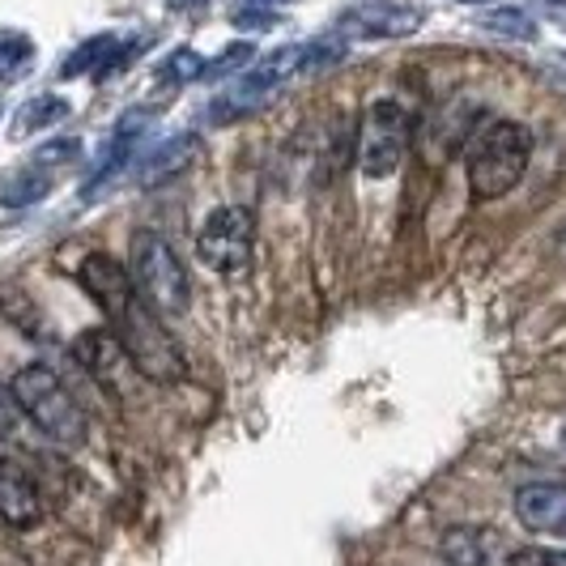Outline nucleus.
Masks as SVG:
<instances>
[{
    "mask_svg": "<svg viewBox=\"0 0 566 566\" xmlns=\"http://www.w3.org/2000/svg\"><path fill=\"white\" fill-rule=\"evenodd\" d=\"M77 358H82V367L112 392V397H128V370L133 367V358L124 354V345H119V337H115L112 328H90V333H82L77 337Z\"/></svg>",
    "mask_w": 566,
    "mask_h": 566,
    "instance_id": "nucleus-10",
    "label": "nucleus"
},
{
    "mask_svg": "<svg viewBox=\"0 0 566 566\" xmlns=\"http://www.w3.org/2000/svg\"><path fill=\"white\" fill-rule=\"evenodd\" d=\"M154 128V112H128L119 124H115V133H112V145H107V154L98 158V167H94V175L85 179V188H82V197H98L107 184H112L119 170L133 163V154H137V145L145 142V133Z\"/></svg>",
    "mask_w": 566,
    "mask_h": 566,
    "instance_id": "nucleus-12",
    "label": "nucleus"
},
{
    "mask_svg": "<svg viewBox=\"0 0 566 566\" xmlns=\"http://www.w3.org/2000/svg\"><path fill=\"white\" fill-rule=\"evenodd\" d=\"M9 388H13V397L22 405V418H30L52 443H60V448H82L90 422H85V409L64 388V379H60L56 370L43 367V363H27V367L13 375Z\"/></svg>",
    "mask_w": 566,
    "mask_h": 566,
    "instance_id": "nucleus-2",
    "label": "nucleus"
},
{
    "mask_svg": "<svg viewBox=\"0 0 566 566\" xmlns=\"http://www.w3.org/2000/svg\"><path fill=\"white\" fill-rule=\"evenodd\" d=\"M142 52V39L137 43H124L119 34H94L90 43H82L73 56L64 60V77H85V73H94V77H107L112 69L119 64H128V60Z\"/></svg>",
    "mask_w": 566,
    "mask_h": 566,
    "instance_id": "nucleus-13",
    "label": "nucleus"
},
{
    "mask_svg": "<svg viewBox=\"0 0 566 566\" xmlns=\"http://www.w3.org/2000/svg\"><path fill=\"white\" fill-rule=\"evenodd\" d=\"M52 192V175L43 167H22L4 188H0V205H13V209H22V205H34V200H43Z\"/></svg>",
    "mask_w": 566,
    "mask_h": 566,
    "instance_id": "nucleus-17",
    "label": "nucleus"
},
{
    "mask_svg": "<svg viewBox=\"0 0 566 566\" xmlns=\"http://www.w3.org/2000/svg\"><path fill=\"white\" fill-rule=\"evenodd\" d=\"M439 558L448 566H511L515 549L499 528L485 524H452L439 537Z\"/></svg>",
    "mask_w": 566,
    "mask_h": 566,
    "instance_id": "nucleus-8",
    "label": "nucleus"
},
{
    "mask_svg": "<svg viewBox=\"0 0 566 566\" xmlns=\"http://www.w3.org/2000/svg\"><path fill=\"white\" fill-rule=\"evenodd\" d=\"M455 4H478L482 9V4H494V0H455Z\"/></svg>",
    "mask_w": 566,
    "mask_h": 566,
    "instance_id": "nucleus-28",
    "label": "nucleus"
},
{
    "mask_svg": "<svg viewBox=\"0 0 566 566\" xmlns=\"http://www.w3.org/2000/svg\"><path fill=\"white\" fill-rule=\"evenodd\" d=\"M34 64V39L22 30H0V82H22Z\"/></svg>",
    "mask_w": 566,
    "mask_h": 566,
    "instance_id": "nucleus-16",
    "label": "nucleus"
},
{
    "mask_svg": "<svg viewBox=\"0 0 566 566\" xmlns=\"http://www.w3.org/2000/svg\"><path fill=\"white\" fill-rule=\"evenodd\" d=\"M537 9L545 18H554L558 27H566V0H537Z\"/></svg>",
    "mask_w": 566,
    "mask_h": 566,
    "instance_id": "nucleus-26",
    "label": "nucleus"
},
{
    "mask_svg": "<svg viewBox=\"0 0 566 566\" xmlns=\"http://www.w3.org/2000/svg\"><path fill=\"white\" fill-rule=\"evenodd\" d=\"M413 137V119L400 98H375L358 124V170L370 179H388L405 163Z\"/></svg>",
    "mask_w": 566,
    "mask_h": 566,
    "instance_id": "nucleus-5",
    "label": "nucleus"
},
{
    "mask_svg": "<svg viewBox=\"0 0 566 566\" xmlns=\"http://www.w3.org/2000/svg\"><path fill=\"white\" fill-rule=\"evenodd\" d=\"M205 77V56L192 52V48H179V52H170L163 64H158V82L163 85H188Z\"/></svg>",
    "mask_w": 566,
    "mask_h": 566,
    "instance_id": "nucleus-20",
    "label": "nucleus"
},
{
    "mask_svg": "<svg viewBox=\"0 0 566 566\" xmlns=\"http://www.w3.org/2000/svg\"><path fill=\"white\" fill-rule=\"evenodd\" d=\"M112 333L119 337L124 354L133 358L137 375L154 379V384H179L188 375V363H184V349L175 345V337L167 333L163 315L145 303L142 294L124 298L112 315H107Z\"/></svg>",
    "mask_w": 566,
    "mask_h": 566,
    "instance_id": "nucleus-1",
    "label": "nucleus"
},
{
    "mask_svg": "<svg viewBox=\"0 0 566 566\" xmlns=\"http://www.w3.org/2000/svg\"><path fill=\"white\" fill-rule=\"evenodd\" d=\"M426 22V13L418 4H400V0H358L340 13L337 30L349 34H363V39H405Z\"/></svg>",
    "mask_w": 566,
    "mask_h": 566,
    "instance_id": "nucleus-7",
    "label": "nucleus"
},
{
    "mask_svg": "<svg viewBox=\"0 0 566 566\" xmlns=\"http://www.w3.org/2000/svg\"><path fill=\"white\" fill-rule=\"evenodd\" d=\"M255 60V48L252 43H234L227 48L218 60H205V77H222V73H239L243 64H252Z\"/></svg>",
    "mask_w": 566,
    "mask_h": 566,
    "instance_id": "nucleus-22",
    "label": "nucleus"
},
{
    "mask_svg": "<svg viewBox=\"0 0 566 566\" xmlns=\"http://www.w3.org/2000/svg\"><path fill=\"white\" fill-rule=\"evenodd\" d=\"M197 158H200V137H192V133L170 137V142H163L142 163L137 184H142V188H163V184H170V179L188 175V170L197 167Z\"/></svg>",
    "mask_w": 566,
    "mask_h": 566,
    "instance_id": "nucleus-14",
    "label": "nucleus"
},
{
    "mask_svg": "<svg viewBox=\"0 0 566 566\" xmlns=\"http://www.w3.org/2000/svg\"><path fill=\"white\" fill-rule=\"evenodd\" d=\"M511 566H566V549L528 545V549H515V563H511Z\"/></svg>",
    "mask_w": 566,
    "mask_h": 566,
    "instance_id": "nucleus-24",
    "label": "nucleus"
},
{
    "mask_svg": "<svg viewBox=\"0 0 566 566\" xmlns=\"http://www.w3.org/2000/svg\"><path fill=\"white\" fill-rule=\"evenodd\" d=\"M43 494L22 460L0 455V520L9 528H34L43 520Z\"/></svg>",
    "mask_w": 566,
    "mask_h": 566,
    "instance_id": "nucleus-9",
    "label": "nucleus"
},
{
    "mask_svg": "<svg viewBox=\"0 0 566 566\" xmlns=\"http://www.w3.org/2000/svg\"><path fill=\"white\" fill-rule=\"evenodd\" d=\"M345 34L340 30H333V34H319V39H312V43H303L298 48V73H315V69H333V64H340L345 60Z\"/></svg>",
    "mask_w": 566,
    "mask_h": 566,
    "instance_id": "nucleus-19",
    "label": "nucleus"
},
{
    "mask_svg": "<svg viewBox=\"0 0 566 566\" xmlns=\"http://www.w3.org/2000/svg\"><path fill=\"white\" fill-rule=\"evenodd\" d=\"M22 430V405L9 384H0V439H13Z\"/></svg>",
    "mask_w": 566,
    "mask_h": 566,
    "instance_id": "nucleus-23",
    "label": "nucleus"
},
{
    "mask_svg": "<svg viewBox=\"0 0 566 566\" xmlns=\"http://www.w3.org/2000/svg\"><path fill=\"white\" fill-rule=\"evenodd\" d=\"M533 158V133L524 124L499 119L490 124L469 158V192L473 200H503L511 188H520Z\"/></svg>",
    "mask_w": 566,
    "mask_h": 566,
    "instance_id": "nucleus-4",
    "label": "nucleus"
},
{
    "mask_svg": "<svg viewBox=\"0 0 566 566\" xmlns=\"http://www.w3.org/2000/svg\"><path fill=\"white\" fill-rule=\"evenodd\" d=\"M482 30L499 34V39H533L537 22L528 18V9H515V4H499V9H485Z\"/></svg>",
    "mask_w": 566,
    "mask_h": 566,
    "instance_id": "nucleus-18",
    "label": "nucleus"
},
{
    "mask_svg": "<svg viewBox=\"0 0 566 566\" xmlns=\"http://www.w3.org/2000/svg\"><path fill=\"white\" fill-rule=\"evenodd\" d=\"M77 154H82V142H73V137H60V142L39 145L30 163H34V167H43V170H48V167H64V163H73Z\"/></svg>",
    "mask_w": 566,
    "mask_h": 566,
    "instance_id": "nucleus-21",
    "label": "nucleus"
},
{
    "mask_svg": "<svg viewBox=\"0 0 566 566\" xmlns=\"http://www.w3.org/2000/svg\"><path fill=\"white\" fill-rule=\"evenodd\" d=\"M128 277L137 285L145 303L158 315H179L192 303V277L184 269L179 252L170 248L167 234L158 230H137L133 248H128Z\"/></svg>",
    "mask_w": 566,
    "mask_h": 566,
    "instance_id": "nucleus-3",
    "label": "nucleus"
},
{
    "mask_svg": "<svg viewBox=\"0 0 566 566\" xmlns=\"http://www.w3.org/2000/svg\"><path fill=\"white\" fill-rule=\"evenodd\" d=\"M255 252V213L248 205H218L197 234V255L218 277H243Z\"/></svg>",
    "mask_w": 566,
    "mask_h": 566,
    "instance_id": "nucleus-6",
    "label": "nucleus"
},
{
    "mask_svg": "<svg viewBox=\"0 0 566 566\" xmlns=\"http://www.w3.org/2000/svg\"><path fill=\"white\" fill-rule=\"evenodd\" d=\"M563 448H566V426H563Z\"/></svg>",
    "mask_w": 566,
    "mask_h": 566,
    "instance_id": "nucleus-29",
    "label": "nucleus"
},
{
    "mask_svg": "<svg viewBox=\"0 0 566 566\" xmlns=\"http://www.w3.org/2000/svg\"><path fill=\"white\" fill-rule=\"evenodd\" d=\"M252 4H264V9H273V4H290V0H252Z\"/></svg>",
    "mask_w": 566,
    "mask_h": 566,
    "instance_id": "nucleus-27",
    "label": "nucleus"
},
{
    "mask_svg": "<svg viewBox=\"0 0 566 566\" xmlns=\"http://www.w3.org/2000/svg\"><path fill=\"white\" fill-rule=\"evenodd\" d=\"M60 119H69V103L60 94H39V98H27L22 112L13 115V133L30 137V133H43V128H56Z\"/></svg>",
    "mask_w": 566,
    "mask_h": 566,
    "instance_id": "nucleus-15",
    "label": "nucleus"
},
{
    "mask_svg": "<svg viewBox=\"0 0 566 566\" xmlns=\"http://www.w3.org/2000/svg\"><path fill=\"white\" fill-rule=\"evenodd\" d=\"M515 520L541 537H566V482H528L515 490Z\"/></svg>",
    "mask_w": 566,
    "mask_h": 566,
    "instance_id": "nucleus-11",
    "label": "nucleus"
},
{
    "mask_svg": "<svg viewBox=\"0 0 566 566\" xmlns=\"http://www.w3.org/2000/svg\"><path fill=\"white\" fill-rule=\"evenodd\" d=\"M277 22V13L273 9H264V4H252V9H239L234 13V27L239 30H264Z\"/></svg>",
    "mask_w": 566,
    "mask_h": 566,
    "instance_id": "nucleus-25",
    "label": "nucleus"
}]
</instances>
